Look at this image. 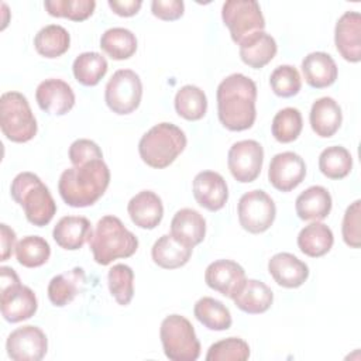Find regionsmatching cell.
<instances>
[{"label":"cell","mask_w":361,"mask_h":361,"mask_svg":"<svg viewBox=\"0 0 361 361\" xmlns=\"http://www.w3.org/2000/svg\"><path fill=\"white\" fill-rule=\"evenodd\" d=\"M217 116L223 127L230 131H244L252 127L257 118V85L243 75L231 73L224 78L216 92Z\"/></svg>","instance_id":"obj_1"},{"label":"cell","mask_w":361,"mask_h":361,"mask_svg":"<svg viewBox=\"0 0 361 361\" xmlns=\"http://www.w3.org/2000/svg\"><path fill=\"white\" fill-rule=\"evenodd\" d=\"M110 183V169L103 159H93L65 169L58 182L62 200L71 207L94 204Z\"/></svg>","instance_id":"obj_2"},{"label":"cell","mask_w":361,"mask_h":361,"mask_svg":"<svg viewBox=\"0 0 361 361\" xmlns=\"http://www.w3.org/2000/svg\"><path fill=\"white\" fill-rule=\"evenodd\" d=\"M89 247L99 265H109L114 259L134 255L138 248V238L118 217L107 214L96 223Z\"/></svg>","instance_id":"obj_3"},{"label":"cell","mask_w":361,"mask_h":361,"mask_svg":"<svg viewBox=\"0 0 361 361\" xmlns=\"http://www.w3.org/2000/svg\"><path fill=\"white\" fill-rule=\"evenodd\" d=\"M10 195L25 213L27 220L37 226H47L56 213V203L38 175L20 172L11 182Z\"/></svg>","instance_id":"obj_4"},{"label":"cell","mask_w":361,"mask_h":361,"mask_svg":"<svg viewBox=\"0 0 361 361\" xmlns=\"http://www.w3.org/2000/svg\"><path fill=\"white\" fill-rule=\"evenodd\" d=\"M186 135L172 123L151 127L138 142V154L144 164L155 169L169 166L186 148Z\"/></svg>","instance_id":"obj_5"},{"label":"cell","mask_w":361,"mask_h":361,"mask_svg":"<svg viewBox=\"0 0 361 361\" xmlns=\"http://www.w3.org/2000/svg\"><path fill=\"white\" fill-rule=\"evenodd\" d=\"M0 127L6 138L13 142H27L35 137L37 120L23 93L11 90L1 94Z\"/></svg>","instance_id":"obj_6"},{"label":"cell","mask_w":361,"mask_h":361,"mask_svg":"<svg viewBox=\"0 0 361 361\" xmlns=\"http://www.w3.org/2000/svg\"><path fill=\"white\" fill-rule=\"evenodd\" d=\"M164 354L171 361H196L200 343L192 323L180 314L166 316L159 327Z\"/></svg>","instance_id":"obj_7"},{"label":"cell","mask_w":361,"mask_h":361,"mask_svg":"<svg viewBox=\"0 0 361 361\" xmlns=\"http://www.w3.org/2000/svg\"><path fill=\"white\" fill-rule=\"evenodd\" d=\"M221 18L231 39L240 44L244 38L264 31L265 18L255 0H227L221 7Z\"/></svg>","instance_id":"obj_8"},{"label":"cell","mask_w":361,"mask_h":361,"mask_svg":"<svg viewBox=\"0 0 361 361\" xmlns=\"http://www.w3.org/2000/svg\"><path fill=\"white\" fill-rule=\"evenodd\" d=\"M142 97V83L131 69H118L109 79L104 89L107 107L120 116L130 114L138 109Z\"/></svg>","instance_id":"obj_9"},{"label":"cell","mask_w":361,"mask_h":361,"mask_svg":"<svg viewBox=\"0 0 361 361\" xmlns=\"http://www.w3.org/2000/svg\"><path fill=\"white\" fill-rule=\"evenodd\" d=\"M240 226L251 233L267 231L276 216V207L272 197L262 189H254L244 193L237 204Z\"/></svg>","instance_id":"obj_10"},{"label":"cell","mask_w":361,"mask_h":361,"mask_svg":"<svg viewBox=\"0 0 361 361\" xmlns=\"http://www.w3.org/2000/svg\"><path fill=\"white\" fill-rule=\"evenodd\" d=\"M264 148L255 140L234 142L227 154V166L237 182H254L262 169Z\"/></svg>","instance_id":"obj_11"},{"label":"cell","mask_w":361,"mask_h":361,"mask_svg":"<svg viewBox=\"0 0 361 361\" xmlns=\"http://www.w3.org/2000/svg\"><path fill=\"white\" fill-rule=\"evenodd\" d=\"M6 350L14 361H39L48 351V338L39 327L27 324L8 334Z\"/></svg>","instance_id":"obj_12"},{"label":"cell","mask_w":361,"mask_h":361,"mask_svg":"<svg viewBox=\"0 0 361 361\" xmlns=\"http://www.w3.org/2000/svg\"><path fill=\"white\" fill-rule=\"evenodd\" d=\"M305 176L306 164L296 152L285 151L272 157L268 168V180L276 190L290 192L303 182Z\"/></svg>","instance_id":"obj_13"},{"label":"cell","mask_w":361,"mask_h":361,"mask_svg":"<svg viewBox=\"0 0 361 361\" xmlns=\"http://www.w3.org/2000/svg\"><path fill=\"white\" fill-rule=\"evenodd\" d=\"M247 281L244 268L233 259H217L207 265L204 282L213 290L233 299Z\"/></svg>","instance_id":"obj_14"},{"label":"cell","mask_w":361,"mask_h":361,"mask_svg":"<svg viewBox=\"0 0 361 361\" xmlns=\"http://www.w3.org/2000/svg\"><path fill=\"white\" fill-rule=\"evenodd\" d=\"M334 44L337 52L347 62L361 61V14L345 11L336 23Z\"/></svg>","instance_id":"obj_15"},{"label":"cell","mask_w":361,"mask_h":361,"mask_svg":"<svg viewBox=\"0 0 361 361\" xmlns=\"http://www.w3.org/2000/svg\"><path fill=\"white\" fill-rule=\"evenodd\" d=\"M193 197L209 212H219L228 200V188L224 178L214 171L199 172L192 185Z\"/></svg>","instance_id":"obj_16"},{"label":"cell","mask_w":361,"mask_h":361,"mask_svg":"<svg viewBox=\"0 0 361 361\" xmlns=\"http://www.w3.org/2000/svg\"><path fill=\"white\" fill-rule=\"evenodd\" d=\"M35 100L42 111L63 116L75 106V93L65 80L51 78L37 86Z\"/></svg>","instance_id":"obj_17"},{"label":"cell","mask_w":361,"mask_h":361,"mask_svg":"<svg viewBox=\"0 0 361 361\" xmlns=\"http://www.w3.org/2000/svg\"><path fill=\"white\" fill-rule=\"evenodd\" d=\"M268 272L282 288L295 289L309 278V267L290 252H278L268 261Z\"/></svg>","instance_id":"obj_18"},{"label":"cell","mask_w":361,"mask_h":361,"mask_svg":"<svg viewBox=\"0 0 361 361\" xmlns=\"http://www.w3.org/2000/svg\"><path fill=\"white\" fill-rule=\"evenodd\" d=\"M131 221L144 230L155 228L164 217V204L161 197L152 190H141L133 196L127 204Z\"/></svg>","instance_id":"obj_19"},{"label":"cell","mask_w":361,"mask_h":361,"mask_svg":"<svg viewBox=\"0 0 361 361\" xmlns=\"http://www.w3.org/2000/svg\"><path fill=\"white\" fill-rule=\"evenodd\" d=\"M171 235L185 247L195 248L204 240L206 220L197 210L183 207L171 220Z\"/></svg>","instance_id":"obj_20"},{"label":"cell","mask_w":361,"mask_h":361,"mask_svg":"<svg viewBox=\"0 0 361 361\" xmlns=\"http://www.w3.org/2000/svg\"><path fill=\"white\" fill-rule=\"evenodd\" d=\"M38 300L34 290L25 285L1 293V316L8 323H20L35 314Z\"/></svg>","instance_id":"obj_21"},{"label":"cell","mask_w":361,"mask_h":361,"mask_svg":"<svg viewBox=\"0 0 361 361\" xmlns=\"http://www.w3.org/2000/svg\"><path fill=\"white\" fill-rule=\"evenodd\" d=\"M92 224L83 216H63L58 220L52 230L55 243L69 251H76L83 247L92 237Z\"/></svg>","instance_id":"obj_22"},{"label":"cell","mask_w":361,"mask_h":361,"mask_svg":"<svg viewBox=\"0 0 361 361\" xmlns=\"http://www.w3.org/2000/svg\"><path fill=\"white\" fill-rule=\"evenodd\" d=\"M310 127L316 135L322 138L333 137L343 123V113L340 104L329 96L313 102L309 113Z\"/></svg>","instance_id":"obj_23"},{"label":"cell","mask_w":361,"mask_h":361,"mask_svg":"<svg viewBox=\"0 0 361 361\" xmlns=\"http://www.w3.org/2000/svg\"><path fill=\"white\" fill-rule=\"evenodd\" d=\"M302 73L305 82L314 89H324L331 86L338 75L336 61L331 55L316 51L307 54L302 61Z\"/></svg>","instance_id":"obj_24"},{"label":"cell","mask_w":361,"mask_h":361,"mask_svg":"<svg viewBox=\"0 0 361 361\" xmlns=\"http://www.w3.org/2000/svg\"><path fill=\"white\" fill-rule=\"evenodd\" d=\"M238 45L241 61L252 69H261L268 65L278 51L275 38L265 31L244 38Z\"/></svg>","instance_id":"obj_25"},{"label":"cell","mask_w":361,"mask_h":361,"mask_svg":"<svg viewBox=\"0 0 361 361\" xmlns=\"http://www.w3.org/2000/svg\"><path fill=\"white\" fill-rule=\"evenodd\" d=\"M331 206L333 200L330 192L320 185L305 189L295 202L298 217L306 221H320L326 219L331 212Z\"/></svg>","instance_id":"obj_26"},{"label":"cell","mask_w":361,"mask_h":361,"mask_svg":"<svg viewBox=\"0 0 361 361\" xmlns=\"http://www.w3.org/2000/svg\"><path fill=\"white\" fill-rule=\"evenodd\" d=\"M85 269L75 267L54 276L48 283V298L54 306L62 307L71 303L83 289Z\"/></svg>","instance_id":"obj_27"},{"label":"cell","mask_w":361,"mask_h":361,"mask_svg":"<svg viewBox=\"0 0 361 361\" xmlns=\"http://www.w3.org/2000/svg\"><path fill=\"white\" fill-rule=\"evenodd\" d=\"M233 302L240 310L248 314H259L271 307L274 292L262 281L247 279L238 293L233 298Z\"/></svg>","instance_id":"obj_28"},{"label":"cell","mask_w":361,"mask_h":361,"mask_svg":"<svg viewBox=\"0 0 361 361\" xmlns=\"http://www.w3.org/2000/svg\"><path fill=\"white\" fill-rule=\"evenodd\" d=\"M334 243V235L331 228L322 221H312L305 226L298 234L299 250L312 258H319L326 255Z\"/></svg>","instance_id":"obj_29"},{"label":"cell","mask_w":361,"mask_h":361,"mask_svg":"<svg viewBox=\"0 0 361 361\" xmlns=\"http://www.w3.org/2000/svg\"><path fill=\"white\" fill-rule=\"evenodd\" d=\"M193 248L185 247L171 234L161 235L151 248L152 261L164 269H176L186 265L192 257Z\"/></svg>","instance_id":"obj_30"},{"label":"cell","mask_w":361,"mask_h":361,"mask_svg":"<svg viewBox=\"0 0 361 361\" xmlns=\"http://www.w3.org/2000/svg\"><path fill=\"white\" fill-rule=\"evenodd\" d=\"M35 51L48 59L59 58L71 47V35L66 28L58 24L42 27L34 37Z\"/></svg>","instance_id":"obj_31"},{"label":"cell","mask_w":361,"mask_h":361,"mask_svg":"<svg viewBox=\"0 0 361 361\" xmlns=\"http://www.w3.org/2000/svg\"><path fill=\"white\" fill-rule=\"evenodd\" d=\"M193 314L209 330L223 331L228 330L233 324L228 307L210 296H203L195 303Z\"/></svg>","instance_id":"obj_32"},{"label":"cell","mask_w":361,"mask_h":361,"mask_svg":"<svg viewBox=\"0 0 361 361\" xmlns=\"http://www.w3.org/2000/svg\"><path fill=\"white\" fill-rule=\"evenodd\" d=\"M100 48L114 61L131 58L137 51V37L124 27L106 30L100 37Z\"/></svg>","instance_id":"obj_33"},{"label":"cell","mask_w":361,"mask_h":361,"mask_svg":"<svg viewBox=\"0 0 361 361\" xmlns=\"http://www.w3.org/2000/svg\"><path fill=\"white\" fill-rule=\"evenodd\" d=\"M107 69L106 58L94 51L79 54L72 63L73 76L83 86H96L104 78Z\"/></svg>","instance_id":"obj_34"},{"label":"cell","mask_w":361,"mask_h":361,"mask_svg":"<svg viewBox=\"0 0 361 361\" xmlns=\"http://www.w3.org/2000/svg\"><path fill=\"white\" fill-rule=\"evenodd\" d=\"M176 113L189 121H197L204 117L207 111V97L204 92L195 85L182 86L175 94Z\"/></svg>","instance_id":"obj_35"},{"label":"cell","mask_w":361,"mask_h":361,"mask_svg":"<svg viewBox=\"0 0 361 361\" xmlns=\"http://www.w3.org/2000/svg\"><path fill=\"white\" fill-rule=\"evenodd\" d=\"M319 169L329 179H343L353 169V157L341 145L327 147L319 155Z\"/></svg>","instance_id":"obj_36"},{"label":"cell","mask_w":361,"mask_h":361,"mask_svg":"<svg viewBox=\"0 0 361 361\" xmlns=\"http://www.w3.org/2000/svg\"><path fill=\"white\" fill-rule=\"evenodd\" d=\"M51 255L48 241L39 235H25L16 244V258L25 268L44 265Z\"/></svg>","instance_id":"obj_37"},{"label":"cell","mask_w":361,"mask_h":361,"mask_svg":"<svg viewBox=\"0 0 361 361\" xmlns=\"http://www.w3.org/2000/svg\"><path fill=\"white\" fill-rule=\"evenodd\" d=\"M303 120L302 114L295 107L281 109L272 118L271 133L278 142H293L302 133Z\"/></svg>","instance_id":"obj_38"},{"label":"cell","mask_w":361,"mask_h":361,"mask_svg":"<svg viewBox=\"0 0 361 361\" xmlns=\"http://www.w3.org/2000/svg\"><path fill=\"white\" fill-rule=\"evenodd\" d=\"M107 283L111 296L121 306L130 305L134 296V272L126 264H116L109 269Z\"/></svg>","instance_id":"obj_39"},{"label":"cell","mask_w":361,"mask_h":361,"mask_svg":"<svg viewBox=\"0 0 361 361\" xmlns=\"http://www.w3.org/2000/svg\"><path fill=\"white\" fill-rule=\"evenodd\" d=\"M44 7L52 17H63L72 21H83L89 18L94 8V0H47Z\"/></svg>","instance_id":"obj_40"},{"label":"cell","mask_w":361,"mask_h":361,"mask_svg":"<svg viewBox=\"0 0 361 361\" xmlns=\"http://www.w3.org/2000/svg\"><path fill=\"white\" fill-rule=\"evenodd\" d=\"M250 358V345L240 337H227L213 343L206 354L207 361H245Z\"/></svg>","instance_id":"obj_41"},{"label":"cell","mask_w":361,"mask_h":361,"mask_svg":"<svg viewBox=\"0 0 361 361\" xmlns=\"http://www.w3.org/2000/svg\"><path fill=\"white\" fill-rule=\"evenodd\" d=\"M269 85L276 96L292 97L299 93L302 87V78L295 66L279 65L272 71L269 76Z\"/></svg>","instance_id":"obj_42"},{"label":"cell","mask_w":361,"mask_h":361,"mask_svg":"<svg viewBox=\"0 0 361 361\" xmlns=\"http://www.w3.org/2000/svg\"><path fill=\"white\" fill-rule=\"evenodd\" d=\"M360 214H361V200L357 199L345 209L343 224H341L343 240L351 248H360L361 245Z\"/></svg>","instance_id":"obj_43"},{"label":"cell","mask_w":361,"mask_h":361,"mask_svg":"<svg viewBox=\"0 0 361 361\" xmlns=\"http://www.w3.org/2000/svg\"><path fill=\"white\" fill-rule=\"evenodd\" d=\"M72 165H82L93 159H103V152L100 147L87 138L75 140L68 151Z\"/></svg>","instance_id":"obj_44"},{"label":"cell","mask_w":361,"mask_h":361,"mask_svg":"<svg viewBox=\"0 0 361 361\" xmlns=\"http://www.w3.org/2000/svg\"><path fill=\"white\" fill-rule=\"evenodd\" d=\"M151 11L159 20L175 21L183 16L185 4L182 0H154Z\"/></svg>","instance_id":"obj_45"},{"label":"cell","mask_w":361,"mask_h":361,"mask_svg":"<svg viewBox=\"0 0 361 361\" xmlns=\"http://www.w3.org/2000/svg\"><path fill=\"white\" fill-rule=\"evenodd\" d=\"M107 4L113 10V13H116L117 16L131 17L140 11L142 1L141 0H109Z\"/></svg>","instance_id":"obj_46"},{"label":"cell","mask_w":361,"mask_h":361,"mask_svg":"<svg viewBox=\"0 0 361 361\" xmlns=\"http://www.w3.org/2000/svg\"><path fill=\"white\" fill-rule=\"evenodd\" d=\"M0 241H1V255L0 261H7L16 248V231L6 223L0 224Z\"/></svg>","instance_id":"obj_47"},{"label":"cell","mask_w":361,"mask_h":361,"mask_svg":"<svg viewBox=\"0 0 361 361\" xmlns=\"http://www.w3.org/2000/svg\"><path fill=\"white\" fill-rule=\"evenodd\" d=\"M20 278L17 275V272L10 268V267H1L0 268V288H1V293L16 289L17 286H20Z\"/></svg>","instance_id":"obj_48"}]
</instances>
